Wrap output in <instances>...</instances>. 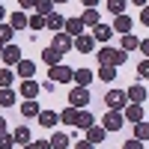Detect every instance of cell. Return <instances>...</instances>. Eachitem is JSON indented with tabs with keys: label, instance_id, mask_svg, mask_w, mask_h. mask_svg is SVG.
Here are the masks:
<instances>
[{
	"label": "cell",
	"instance_id": "obj_4",
	"mask_svg": "<svg viewBox=\"0 0 149 149\" xmlns=\"http://www.w3.org/2000/svg\"><path fill=\"white\" fill-rule=\"evenodd\" d=\"M72 74H74V72H72L69 66H63V63L48 69V78H51L54 84H69V81H72Z\"/></svg>",
	"mask_w": 149,
	"mask_h": 149
},
{
	"label": "cell",
	"instance_id": "obj_3",
	"mask_svg": "<svg viewBox=\"0 0 149 149\" xmlns=\"http://www.w3.org/2000/svg\"><path fill=\"white\" fill-rule=\"evenodd\" d=\"M104 104H107V110H122V107L128 104V95L122 93V90H110L104 95Z\"/></svg>",
	"mask_w": 149,
	"mask_h": 149
},
{
	"label": "cell",
	"instance_id": "obj_18",
	"mask_svg": "<svg viewBox=\"0 0 149 149\" xmlns=\"http://www.w3.org/2000/svg\"><path fill=\"white\" fill-rule=\"evenodd\" d=\"M60 122H63V125H78V107H66L63 113H60Z\"/></svg>",
	"mask_w": 149,
	"mask_h": 149
},
{
	"label": "cell",
	"instance_id": "obj_19",
	"mask_svg": "<svg viewBox=\"0 0 149 149\" xmlns=\"http://www.w3.org/2000/svg\"><path fill=\"white\" fill-rule=\"evenodd\" d=\"M57 122H60V113H51V110H39V125L51 128V125H57Z\"/></svg>",
	"mask_w": 149,
	"mask_h": 149
},
{
	"label": "cell",
	"instance_id": "obj_30",
	"mask_svg": "<svg viewBox=\"0 0 149 149\" xmlns=\"http://www.w3.org/2000/svg\"><path fill=\"white\" fill-rule=\"evenodd\" d=\"M63 24H66V21H63V18H60V15H57V12H51V15H48V18H45V27H51V30H57V33H60V27H63Z\"/></svg>",
	"mask_w": 149,
	"mask_h": 149
},
{
	"label": "cell",
	"instance_id": "obj_39",
	"mask_svg": "<svg viewBox=\"0 0 149 149\" xmlns=\"http://www.w3.org/2000/svg\"><path fill=\"white\" fill-rule=\"evenodd\" d=\"M137 74H140V78H149V60H140V66H137Z\"/></svg>",
	"mask_w": 149,
	"mask_h": 149
},
{
	"label": "cell",
	"instance_id": "obj_38",
	"mask_svg": "<svg viewBox=\"0 0 149 149\" xmlns=\"http://www.w3.org/2000/svg\"><path fill=\"white\" fill-rule=\"evenodd\" d=\"M24 149H51V143H48V140H30Z\"/></svg>",
	"mask_w": 149,
	"mask_h": 149
},
{
	"label": "cell",
	"instance_id": "obj_33",
	"mask_svg": "<svg viewBox=\"0 0 149 149\" xmlns=\"http://www.w3.org/2000/svg\"><path fill=\"white\" fill-rule=\"evenodd\" d=\"M107 9L113 15H125V0H107Z\"/></svg>",
	"mask_w": 149,
	"mask_h": 149
},
{
	"label": "cell",
	"instance_id": "obj_9",
	"mask_svg": "<svg viewBox=\"0 0 149 149\" xmlns=\"http://www.w3.org/2000/svg\"><path fill=\"white\" fill-rule=\"evenodd\" d=\"M110 36H113V27H107V24H95L93 27V39L95 42H110Z\"/></svg>",
	"mask_w": 149,
	"mask_h": 149
},
{
	"label": "cell",
	"instance_id": "obj_13",
	"mask_svg": "<svg viewBox=\"0 0 149 149\" xmlns=\"http://www.w3.org/2000/svg\"><path fill=\"white\" fill-rule=\"evenodd\" d=\"M15 69H18V74H21L24 81H30L33 74H36V63H33V60H21V63H18Z\"/></svg>",
	"mask_w": 149,
	"mask_h": 149
},
{
	"label": "cell",
	"instance_id": "obj_49",
	"mask_svg": "<svg viewBox=\"0 0 149 149\" xmlns=\"http://www.w3.org/2000/svg\"><path fill=\"white\" fill-rule=\"evenodd\" d=\"M3 18H6V9H3V6H0V24H3Z\"/></svg>",
	"mask_w": 149,
	"mask_h": 149
},
{
	"label": "cell",
	"instance_id": "obj_40",
	"mask_svg": "<svg viewBox=\"0 0 149 149\" xmlns=\"http://www.w3.org/2000/svg\"><path fill=\"white\" fill-rule=\"evenodd\" d=\"M122 149H143V143H140V140H128Z\"/></svg>",
	"mask_w": 149,
	"mask_h": 149
},
{
	"label": "cell",
	"instance_id": "obj_6",
	"mask_svg": "<svg viewBox=\"0 0 149 149\" xmlns=\"http://www.w3.org/2000/svg\"><path fill=\"white\" fill-rule=\"evenodd\" d=\"M51 48H57L60 54H66V51H72V36H69V33H63V30H60V33L54 36V45H51Z\"/></svg>",
	"mask_w": 149,
	"mask_h": 149
},
{
	"label": "cell",
	"instance_id": "obj_35",
	"mask_svg": "<svg viewBox=\"0 0 149 149\" xmlns=\"http://www.w3.org/2000/svg\"><path fill=\"white\" fill-rule=\"evenodd\" d=\"M0 104L12 107V104H15V93H12V90H0Z\"/></svg>",
	"mask_w": 149,
	"mask_h": 149
},
{
	"label": "cell",
	"instance_id": "obj_14",
	"mask_svg": "<svg viewBox=\"0 0 149 149\" xmlns=\"http://www.w3.org/2000/svg\"><path fill=\"white\" fill-rule=\"evenodd\" d=\"M42 60L48 63V69H51V66H60V60H63V54H60L57 48H45V51H42Z\"/></svg>",
	"mask_w": 149,
	"mask_h": 149
},
{
	"label": "cell",
	"instance_id": "obj_11",
	"mask_svg": "<svg viewBox=\"0 0 149 149\" xmlns=\"http://www.w3.org/2000/svg\"><path fill=\"white\" fill-rule=\"evenodd\" d=\"M125 119H131V122H140L143 119V104H134V102H128L125 104V113H122Z\"/></svg>",
	"mask_w": 149,
	"mask_h": 149
},
{
	"label": "cell",
	"instance_id": "obj_28",
	"mask_svg": "<svg viewBox=\"0 0 149 149\" xmlns=\"http://www.w3.org/2000/svg\"><path fill=\"white\" fill-rule=\"evenodd\" d=\"M9 24H12V30H24L27 27V15H24V12H15V15L9 18Z\"/></svg>",
	"mask_w": 149,
	"mask_h": 149
},
{
	"label": "cell",
	"instance_id": "obj_31",
	"mask_svg": "<svg viewBox=\"0 0 149 149\" xmlns=\"http://www.w3.org/2000/svg\"><path fill=\"white\" fill-rule=\"evenodd\" d=\"M93 113H90V110H78V125L81 128H93Z\"/></svg>",
	"mask_w": 149,
	"mask_h": 149
},
{
	"label": "cell",
	"instance_id": "obj_12",
	"mask_svg": "<svg viewBox=\"0 0 149 149\" xmlns=\"http://www.w3.org/2000/svg\"><path fill=\"white\" fill-rule=\"evenodd\" d=\"M42 90V84H36V81H21V95L24 98H36Z\"/></svg>",
	"mask_w": 149,
	"mask_h": 149
},
{
	"label": "cell",
	"instance_id": "obj_16",
	"mask_svg": "<svg viewBox=\"0 0 149 149\" xmlns=\"http://www.w3.org/2000/svg\"><path fill=\"white\" fill-rule=\"evenodd\" d=\"M104 137H107V131H104L102 125H93V128H86V140H90L93 146H95V143H102Z\"/></svg>",
	"mask_w": 149,
	"mask_h": 149
},
{
	"label": "cell",
	"instance_id": "obj_34",
	"mask_svg": "<svg viewBox=\"0 0 149 149\" xmlns=\"http://www.w3.org/2000/svg\"><path fill=\"white\" fill-rule=\"evenodd\" d=\"M98 78H102V81H107V84H110V81L116 78V69H113V66H102V69H98Z\"/></svg>",
	"mask_w": 149,
	"mask_h": 149
},
{
	"label": "cell",
	"instance_id": "obj_29",
	"mask_svg": "<svg viewBox=\"0 0 149 149\" xmlns=\"http://www.w3.org/2000/svg\"><path fill=\"white\" fill-rule=\"evenodd\" d=\"M81 21L86 24V27H95V24H102V21H98V12H95V9H86L84 15H81Z\"/></svg>",
	"mask_w": 149,
	"mask_h": 149
},
{
	"label": "cell",
	"instance_id": "obj_20",
	"mask_svg": "<svg viewBox=\"0 0 149 149\" xmlns=\"http://www.w3.org/2000/svg\"><path fill=\"white\" fill-rule=\"evenodd\" d=\"M131 30V18L128 15H116V21H113V33H122V36H125Z\"/></svg>",
	"mask_w": 149,
	"mask_h": 149
},
{
	"label": "cell",
	"instance_id": "obj_15",
	"mask_svg": "<svg viewBox=\"0 0 149 149\" xmlns=\"http://www.w3.org/2000/svg\"><path fill=\"white\" fill-rule=\"evenodd\" d=\"M72 81L78 84V86H90V84H93V72H90V69H78V72L72 74Z\"/></svg>",
	"mask_w": 149,
	"mask_h": 149
},
{
	"label": "cell",
	"instance_id": "obj_21",
	"mask_svg": "<svg viewBox=\"0 0 149 149\" xmlns=\"http://www.w3.org/2000/svg\"><path fill=\"white\" fill-rule=\"evenodd\" d=\"M51 12H54V0H36V15L48 18Z\"/></svg>",
	"mask_w": 149,
	"mask_h": 149
},
{
	"label": "cell",
	"instance_id": "obj_25",
	"mask_svg": "<svg viewBox=\"0 0 149 149\" xmlns=\"http://www.w3.org/2000/svg\"><path fill=\"white\" fill-rule=\"evenodd\" d=\"M12 36H15L12 24H0V45H12Z\"/></svg>",
	"mask_w": 149,
	"mask_h": 149
},
{
	"label": "cell",
	"instance_id": "obj_22",
	"mask_svg": "<svg viewBox=\"0 0 149 149\" xmlns=\"http://www.w3.org/2000/svg\"><path fill=\"white\" fill-rule=\"evenodd\" d=\"M21 116H39V102L27 98V102L21 104Z\"/></svg>",
	"mask_w": 149,
	"mask_h": 149
},
{
	"label": "cell",
	"instance_id": "obj_24",
	"mask_svg": "<svg viewBox=\"0 0 149 149\" xmlns=\"http://www.w3.org/2000/svg\"><path fill=\"white\" fill-rule=\"evenodd\" d=\"M12 137H15V143L27 146V143H30V128H27V125H18V128H15V134H12Z\"/></svg>",
	"mask_w": 149,
	"mask_h": 149
},
{
	"label": "cell",
	"instance_id": "obj_2",
	"mask_svg": "<svg viewBox=\"0 0 149 149\" xmlns=\"http://www.w3.org/2000/svg\"><path fill=\"white\" fill-rule=\"evenodd\" d=\"M122 122H125V116H122V110H107L104 119H102V128L104 131H119Z\"/></svg>",
	"mask_w": 149,
	"mask_h": 149
},
{
	"label": "cell",
	"instance_id": "obj_45",
	"mask_svg": "<svg viewBox=\"0 0 149 149\" xmlns=\"http://www.w3.org/2000/svg\"><path fill=\"white\" fill-rule=\"evenodd\" d=\"M137 48H140V51H143V54H146V60H149V39H143V42H140V45H137Z\"/></svg>",
	"mask_w": 149,
	"mask_h": 149
},
{
	"label": "cell",
	"instance_id": "obj_26",
	"mask_svg": "<svg viewBox=\"0 0 149 149\" xmlns=\"http://www.w3.org/2000/svg\"><path fill=\"white\" fill-rule=\"evenodd\" d=\"M69 146V134H63V131H57L54 137H51V149H66Z\"/></svg>",
	"mask_w": 149,
	"mask_h": 149
},
{
	"label": "cell",
	"instance_id": "obj_41",
	"mask_svg": "<svg viewBox=\"0 0 149 149\" xmlns=\"http://www.w3.org/2000/svg\"><path fill=\"white\" fill-rule=\"evenodd\" d=\"M42 90H45V93H54V90H57V84H54V81H45V84H42Z\"/></svg>",
	"mask_w": 149,
	"mask_h": 149
},
{
	"label": "cell",
	"instance_id": "obj_27",
	"mask_svg": "<svg viewBox=\"0 0 149 149\" xmlns=\"http://www.w3.org/2000/svg\"><path fill=\"white\" fill-rule=\"evenodd\" d=\"M140 45V39H137V36H131V33H125V36H122V51H134V48H137Z\"/></svg>",
	"mask_w": 149,
	"mask_h": 149
},
{
	"label": "cell",
	"instance_id": "obj_23",
	"mask_svg": "<svg viewBox=\"0 0 149 149\" xmlns=\"http://www.w3.org/2000/svg\"><path fill=\"white\" fill-rule=\"evenodd\" d=\"M134 140H149V125H146V122L140 119V122H134Z\"/></svg>",
	"mask_w": 149,
	"mask_h": 149
},
{
	"label": "cell",
	"instance_id": "obj_42",
	"mask_svg": "<svg viewBox=\"0 0 149 149\" xmlns=\"http://www.w3.org/2000/svg\"><path fill=\"white\" fill-rule=\"evenodd\" d=\"M18 6H21V12H24V9H30V6H36V0H18Z\"/></svg>",
	"mask_w": 149,
	"mask_h": 149
},
{
	"label": "cell",
	"instance_id": "obj_51",
	"mask_svg": "<svg viewBox=\"0 0 149 149\" xmlns=\"http://www.w3.org/2000/svg\"><path fill=\"white\" fill-rule=\"evenodd\" d=\"M3 48H6V45H0V57H3Z\"/></svg>",
	"mask_w": 149,
	"mask_h": 149
},
{
	"label": "cell",
	"instance_id": "obj_37",
	"mask_svg": "<svg viewBox=\"0 0 149 149\" xmlns=\"http://www.w3.org/2000/svg\"><path fill=\"white\" fill-rule=\"evenodd\" d=\"M12 146H15V137H12V134H0V149H12Z\"/></svg>",
	"mask_w": 149,
	"mask_h": 149
},
{
	"label": "cell",
	"instance_id": "obj_46",
	"mask_svg": "<svg viewBox=\"0 0 149 149\" xmlns=\"http://www.w3.org/2000/svg\"><path fill=\"white\" fill-rule=\"evenodd\" d=\"M81 3H84L86 9H95V6H98V0H81Z\"/></svg>",
	"mask_w": 149,
	"mask_h": 149
},
{
	"label": "cell",
	"instance_id": "obj_7",
	"mask_svg": "<svg viewBox=\"0 0 149 149\" xmlns=\"http://www.w3.org/2000/svg\"><path fill=\"white\" fill-rule=\"evenodd\" d=\"M3 63H6V66H18V63H21V48L6 45V48H3Z\"/></svg>",
	"mask_w": 149,
	"mask_h": 149
},
{
	"label": "cell",
	"instance_id": "obj_43",
	"mask_svg": "<svg viewBox=\"0 0 149 149\" xmlns=\"http://www.w3.org/2000/svg\"><path fill=\"white\" fill-rule=\"evenodd\" d=\"M74 149H93V143H90V140H78V143H74Z\"/></svg>",
	"mask_w": 149,
	"mask_h": 149
},
{
	"label": "cell",
	"instance_id": "obj_5",
	"mask_svg": "<svg viewBox=\"0 0 149 149\" xmlns=\"http://www.w3.org/2000/svg\"><path fill=\"white\" fill-rule=\"evenodd\" d=\"M69 104L72 107H86L90 104V90H86V86H74L69 93Z\"/></svg>",
	"mask_w": 149,
	"mask_h": 149
},
{
	"label": "cell",
	"instance_id": "obj_8",
	"mask_svg": "<svg viewBox=\"0 0 149 149\" xmlns=\"http://www.w3.org/2000/svg\"><path fill=\"white\" fill-rule=\"evenodd\" d=\"M128 102H134V104H143L146 102V86L143 84H134V86H128Z\"/></svg>",
	"mask_w": 149,
	"mask_h": 149
},
{
	"label": "cell",
	"instance_id": "obj_36",
	"mask_svg": "<svg viewBox=\"0 0 149 149\" xmlns=\"http://www.w3.org/2000/svg\"><path fill=\"white\" fill-rule=\"evenodd\" d=\"M27 27L42 30V27H45V18H42V15H30V18H27Z\"/></svg>",
	"mask_w": 149,
	"mask_h": 149
},
{
	"label": "cell",
	"instance_id": "obj_50",
	"mask_svg": "<svg viewBox=\"0 0 149 149\" xmlns=\"http://www.w3.org/2000/svg\"><path fill=\"white\" fill-rule=\"evenodd\" d=\"M54 3H69V0H54Z\"/></svg>",
	"mask_w": 149,
	"mask_h": 149
},
{
	"label": "cell",
	"instance_id": "obj_48",
	"mask_svg": "<svg viewBox=\"0 0 149 149\" xmlns=\"http://www.w3.org/2000/svg\"><path fill=\"white\" fill-rule=\"evenodd\" d=\"M6 125H9V122H6L3 116H0V134H3V131H6Z\"/></svg>",
	"mask_w": 149,
	"mask_h": 149
},
{
	"label": "cell",
	"instance_id": "obj_10",
	"mask_svg": "<svg viewBox=\"0 0 149 149\" xmlns=\"http://www.w3.org/2000/svg\"><path fill=\"white\" fill-rule=\"evenodd\" d=\"M74 48H78L81 54H90L93 48H95V39H93V36H86V33H81L78 39H74Z\"/></svg>",
	"mask_w": 149,
	"mask_h": 149
},
{
	"label": "cell",
	"instance_id": "obj_44",
	"mask_svg": "<svg viewBox=\"0 0 149 149\" xmlns=\"http://www.w3.org/2000/svg\"><path fill=\"white\" fill-rule=\"evenodd\" d=\"M140 21H143V24H149V6H143V9H140Z\"/></svg>",
	"mask_w": 149,
	"mask_h": 149
},
{
	"label": "cell",
	"instance_id": "obj_1",
	"mask_svg": "<svg viewBox=\"0 0 149 149\" xmlns=\"http://www.w3.org/2000/svg\"><path fill=\"white\" fill-rule=\"evenodd\" d=\"M125 60H128V54L125 51H116V48H102V51H98V63H102V66H122V63H125Z\"/></svg>",
	"mask_w": 149,
	"mask_h": 149
},
{
	"label": "cell",
	"instance_id": "obj_47",
	"mask_svg": "<svg viewBox=\"0 0 149 149\" xmlns=\"http://www.w3.org/2000/svg\"><path fill=\"white\" fill-rule=\"evenodd\" d=\"M131 3H134V6H140V9H143V6H149V0H131Z\"/></svg>",
	"mask_w": 149,
	"mask_h": 149
},
{
	"label": "cell",
	"instance_id": "obj_32",
	"mask_svg": "<svg viewBox=\"0 0 149 149\" xmlns=\"http://www.w3.org/2000/svg\"><path fill=\"white\" fill-rule=\"evenodd\" d=\"M12 81H15V74H12L9 69H0V90H9Z\"/></svg>",
	"mask_w": 149,
	"mask_h": 149
},
{
	"label": "cell",
	"instance_id": "obj_17",
	"mask_svg": "<svg viewBox=\"0 0 149 149\" xmlns=\"http://www.w3.org/2000/svg\"><path fill=\"white\" fill-rule=\"evenodd\" d=\"M63 27H66L63 33H69V36H74V39H78V36H81V30H84V21H81V18H69Z\"/></svg>",
	"mask_w": 149,
	"mask_h": 149
}]
</instances>
